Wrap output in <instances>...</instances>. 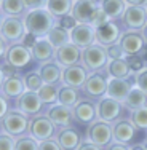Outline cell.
I'll list each match as a JSON object with an SVG mask.
<instances>
[{"label": "cell", "instance_id": "6da1fadb", "mask_svg": "<svg viewBox=\"0 0 147 150\" xmlns=\"http://www.w3.org/2000/svg\"><path fill=\"white\" fill-rule=\"evenodd\" d=\"M24 24H26L27 32L37 35V37H45L55 27V16L45 8L31 10L26 15Z\"/></svg>", "mask_w": 147, "mask_h": 150}, {"label": "cell", "instance_id": "7a4b0ae2", "mask_svg": "<svg viewBox=\"0 0 147 150\" xmlns=\"http://www.w3.org/2000/svg\"><path fill=\"white\" fill-rule=\"evenodd\" d=\"M82 59L88 70H99L107 64L109 54L107 50L102 48V45H91L82 51Z\"/></svg>", "mask_w": 147, "mask_h": 150}, {"label": "cell", "instance_id": "3957f363", "mask_svg": "<svg viewBox=\"0 0 147 150\" xmlns=\"http://www.w3.org/2000/svg\"><path fill=\"white\" fill-rule=\"evenodd\" d=\"M26 24L16 16L3 18L2 21V40L5 42H18L23 40L26 35Z\"/></svg>", "mask_w": 147, "mask_h": 150}, {"label": "cell", "instance_id": "277c9868", "mask_svg": "<svg viewBox=\"0 0 147 150\" xmlns=\"http://www.w3.org/2000/svg\"><path fill=\"white\" fill-rule=\"evenodd\" d=\"M29 126L26 113L19 112H8L5 117H2V128L3 133H8L11 136H21Z\"/></svg>", "mask_w": 147, "mask_h": 150}, {"label": "cell", "instance_id": "5b68a950", "mask_svg": "<svg viewBox=\"0 0 147 150\" xmlns=\"http://www.w3.org/2000/svg\"><path fill=\"white\" fill-rule=\"evenodd\" d=\"M70 42L80 48H88L96 42V29L88 23H78L70 30Z\"/></svg>", "mask_w": 147, "mask_h": 150}, {"label": "cell", "instance_id": "8992f818", "mask_svg": "<svg viewBox=\"0 0 147 150\" xmlns=\"http://www.w3.org/2000/svg\"><path fill=\"white\" fill-rule=\"evenodd\" d=\"M32 58L34 56H32L31 48H27L24 45H13L8 48V51L5 54V62H8L10 66L16 67V69H23L31 62Z\"/></svg>", "mask_w": 147, "mask_h": 150}, {"label": "cell", "instance_id": "52a82bcc", "mask_svg": "<svg viewBox=\"0 0 147 150\" xmlns=\"http://www.w3.org/2000/svg\"><path fill=\"white\" fill-rule=\"evenodd\" d=\"M55 126L56 125L50 118H46V117H35L29 125V131H31L32 137L42 142V141H46V139L53 137Z\"/></svg>", "mask_w": 147, "mask_h": 150}, {"label": "cell", "instance_id": "ba28073f", "mask_svg": "<svg viewBox=\"0 0 147 150\" xmlns=\"http://www.w3.org/2000/svg\"><path fill=\"white\" fill-rule=\"evenodd\" d=\"M121 21L130 29H144L147 24V10L144 6L130 5L121 15Z\"/></svg>", "mask_w": 147, "mask_h": 150}, {"label": "cell", "instance_id": "9c48e42d", "mask_svg": "<svg viewBox=\"0 0 147 150\" xmlns=\"http://www.w3.org/2000/svg\"><path fill=\"white\" fill-rule=\"evenodd\" d=\"M89 136V141L93 144L99 145V147H106L110 141H112V136H114V128L110 126L107 121H99V123L91 125L88 131Z\"/></svg>", "mask_w": 147, "mask_h": 150}, {"label": "cell", "instance_id": "30bf717a", "mask_svg": "<svg viewBox=\"0 0 147 150\" xmlns=\"http://www.w3.org/2000/svg\"><path fill=\"white\" fill-rule=\"evenodd\" d=\"M96 107H98V117L102 121H107V123L117 120L121 113V102L110 98V96L109 98H102Z\"/></svg>", "mask_w": 147, "mask_h": 150}, {"label": "cell", "instance_id": "8fae6325", "mask_svg": "<svg viewBox=\"0 0 147 150\" xmlns=\"http://www.w3.org/2000/svg\"><path fill=\"white\" fill-rule=\"evenodd\" d=\"M121 37L120 27L115 23L109 21V23L102 24V26L96 27V42L102 46H110L114 43H117V40Z\"/></svg>", "mask_w": 147, "mask_h": 150}, {"label": "cell", "instance_id": "7c38bea8", "mask_svg": "<svg viewBox=\"0 0 147 150\" xmlns=\"http://www.w3.org/2000/svg\"><path fill=\"white\" fill-rule=\"evenodd\" d=\"M16 104H18V109H19L23 113H26V115H35V113L40 112L43 102H42L38 93L26 91V93H23V94L18 98Z\"/></svg>", "mask_w": 147, "mask_h": 150}, {"label": "cell", "instance_id": "4fadbf2b", "mask_svg": "<svg viewBox=\"0 0 147 150\" xmlns=\"http://www.w3.org/2000/svg\"><path fill=\"white\" fill-rule=\"evenodd\" d=\"M107 88H109V81L106 80V77L96 72L89 75L83 85V91L91 98H102L104 94H107Z\"/></svg>", "mask_w": 147, "mask_h": 150}, {"label": "cell", "instance_id": "5bb4252c", "mask_svg": "<svg viewBox=\"0 0 147 150\" xmlns=\"http://www.w3.org/2000/svg\"><path fill=\"white\" fill-rule=\"evenodd\" d=\"M56 59H58V62L61 66H74V64L78 62V59L82 58V51H80V46H77L75 43L72 42H69V43L59 46L58 50H56Z\"/></svg>", "mask_w": 147, "mask_h": 150}, {"label": "cell", "instance_id": "9a60e30c", "mask_svg": "<svg viewBox=\"0 0 147 150\" xmlns=\"http://www.w3.org/2000/svg\"><path fill=\"white\" fill-rule=\"evenodd\" d=\"M131 90H133L131 80H128V78H112L109 81L107 94L120 102H125V99H126V96L130 94Z\"/></svg>", "mask_w": 147, "mask_h": 150}, {"label": "cell", "instance_id": "2e32d148", "mask_svg": "<svg viewBox=\"0 0 147 150\" xmlns=\"http://www.w3.org/2000/svg\"><path fill=\"white\" fill-rule=\"evenodd\" d=\"M144 38L139 32H128V34L121 35L120 37V45L123 48L125 54L126 56H133L138 54L142 48H144Z\"/></svg>", "mask_w": 147, "mask_h": 150}, {"label": "cell", "instance_id": "e0dca14e", "mask_svg": "<svg viewBox=\"0 0 147 150\" xmlns=\"http://www.w3.org/2000/svg\"><path fill=\"white\" fill-rule=\"evenodd\" d=\"M26 81L18 74L2 80V94L6 98H19L23 93H26Z\"/></svg>", "mask_w": 147, "mask_h": 150}, {"label": "cell", "instance_id": "ac0fdd59", "mask_svg": "<svg viewBox=\"0 0 147 150\" xmlns=\"http://www.w3.org/2000/svg\"><path fill=\"white\" fill-rule=\"evenodd\" d=\"M96 8L98 6L94 5V2L93 0H77V2L74 3V8H72V15L75 19H77V23H91V18L94 15Z\"/></svg>", "mask_w": 147, "mask_h": 150}, {"label": "cell", "instance_id": "d6986e66", "mask_svg": "<svg viewBox=\"0 0 147 150\" xmlns=\"http://www.w3.org/2000/svg\"><path fill=\"white\" fill-rule=\"evenodd\" d=\"M88 78V74H87V67H82V66H69L66 67L64 70V83L69 85V86H74V88H80L85 85Z\"/></svg>", "mask_w": 147, "mask_h": 150}, {"label": "cell", "instance_id": "ffe728a7", "mask_svg": "<svg viewBox=\"0 0 147 150\" xmlns=\"http://www.w3.org/2000/svg\"><path fill=\"white\" fill-rule=\"evenodd\" d=\"M96 115H98V107L93 104L91 101H80L74 107V117L83 125L93 123Z\"/></svg>", "mask_w": 147, "mask_h": 150}, {"label": "cell", "instance_id": "44dd1931", "mask_svg": "<svg viewBox=\"0 0 147 150\" xmlns=\"http://www.w3.org/2000/svg\"><path fill=\"white\" fill-rule=\"evenodd\" d=\"M72 115L74 113L69 110L67 105H55L50 109L48 112V118L56 125V126H61V128H69L72 125Z\"/></svg>", "mask_w": 147, "mask_h": 150}, {"label": "cell", "instance_id": "7402d4cb", "mask_svg": "<svg viewBox=\"0 0 147 150\" xmlns=\"http://www.w3.org/2000/svg\"><path fill=\"white\" fill-rule=\"evenodd\" d=\"M136 137V126L133 125V121H118L114 126V139L115 142L120 144H130L133 139Z\"/></svg>", "mask_w": 147, "mask_h": 150}, {"label": "cell", "instance_id": "603a6c76", "mask_svg": "<svg viewBox=\"0 0 147 150\" xmlns=\"http://www.w3.org/2000/svg\"><path fill=\"white\" fill-rule=\"evenodd\" d=\"M55 46L50 43V40H37V43L34 45V48L31 50L32 56H34L35 61L38 62H45V61H50L53 58V54H56Z\"/></svg>", "mask_w": 147, "mask_h": 150}, {"label": "cell", "instance_id": "cb8c5ba5", "mask_svg": "<svg viewBox=\"0 0 147 150\" xmlns=\"http://www.w3.org/2000/svg\"><path fill=\"white\" fill-rule=\"evenodd\" d=\"M58 142L64 150H75L80 147V134L72 128L61 129V133L58 134Z\"/></svg>", "mask_w": 147, "mask_h": 150}, {"label": "cell", "instance_id": "d4e9b609", "mask_svg": "<svg viewBox=\"0 0 147 150\" xmlns=\"http://www.w3.org/2000/svg\"><path fill=\"white\" fill-rule=\"evenodd\" d=\"M72 8H74L72 0H48V5H46V10L53 16H58V18H62L69 15V13H72Z\"/></svg>", "mask_w": 147, "mask_h": 150}, {"label": "cell", "instance_id": "484cf974", "mask_svg": "<svg viewBox=\"0 0 147 150\" xmlns=\"http://www.w3.org/2000/svg\"><path fill=\"white\" fill-rule=\"evenodd\" d=\"M40 75L45 83H50V85H55L64 78V72H61L59 66H56L53 62H46L45 66H42Z\"/></svg>", "mask_w": 147, "mask_h": 150}, {"label": "cell", "instance_id": "4316f807", "mask_svg": "<svg viewBox=\"0 0 147 150\" xmlns=\"http://www.w3.org/2000/svg\"><path fill=\"white\" fill-rule=\"evenodd\" d=\"M125 104H126L128 109H141V107H144L147 104V93L144 90H141V88H133L130 91V94L126 96V99H125Z\"/></svg>", "mask_w": 147, "mask_h": 150}, {"label": "cell", "instance_id": "83f0119b", "mask_svg": "<svg viewBox=\"0 0 147 150\" xmlns=\"http://www.w3.org/2000/svg\"><path fill=\"white\" fill-rule=\"evenodd\" d=\"M130 70L131 69L126 59H110L109 66H107V72L114 78H126Z\"/></svg>", "mask_w": 147, "mask_h": 150}, {"label": "cell", "instance_id": "f1b7e54d", "mask_svg": "<svg viewBox=\"0 0 147 150\" xmlns=\"http://www.w3.org/2000/svg\"><path fill=\"white\" fill-rule=\"evenodd\" d=\"M46 37H48L50 43L55 46L56 50H58L59 46L69 43V40H70V34H69V30H66L64 27H61V26H55L51 30H50V34L46 35Z\"/></svg>", "mask_w": 147, "mask_h": 150}, {"label": "cell", "instance_id": "f546056e", "mask_svg": "<svg viewBox=\"0 0 147 150\" xmlns=\"http://www.w3.org/2000/svg\"><path fill=\"white\" fill-rule=\"evenodd\" d=\"M101 8L110 16V19L121 16L126 10L125 8V0H102Z\"/></svg>", "mask_w": 147, "mask_h": 150}, {"label": "cell", "instance_id": "4dcf8cb0", "mask_svg": "<svg viewBox=\"0 0 147 150\" xmlns=\"http://www.w3.org/2000/svg\"><path fill=\"white\" fill-rule=\"evenodd\" d=\"M24 8H27L24 0H2V13L6 16H18Z\"/></svg>", "mask_w": 147, "mask_h": 150}, {"label": "cell", "instance_id": "1f68e13d", "mask_svg": "<svg viewBox=\"0 0 147 150\" xmlns=\"http://www.w3.org/2000/svg\"><path fill=\"white\" fill-rule=\"evenodd\" d=\"M58 101L59 104L62 105H75L78 101V93H77V88L74 86H69V85H66V86H62L59 90V96H58Z\"/></svg>", "mask_w": 147, "mask_h": 150}, {"label": "cell", "instance_id": "d6a6232c", "mask_svg": "<svg viewBox=\"0 0 147 150\" xmlns=\"http://www.w3.org/2000/svg\"><path fill=\"white\" fill-rule=\"evenodd\" d=\"M37 93L43 104H53V102L58 101V96H59V90L55 85H50V83H45Z\"/></svg>", "mask_w": 147, "mask_h": 150}, {"label": "cell", "instance_id": "836d02e7", "mask_svg": "<svg viewBox=\"0 0 147 150\" xmlns=\"http://www.w3.org/2000/svg\"><path fill=\"white\" fill-rule=\"evenodd\" d=\"M131 121L138 129H147V105L136 109L131 115Z\"/></svg>", "mask_w": 147, "mask_h": 150}, {"label": "cell", "instance_id": "e575fe53", "mask_svg": "<svg viewBox=\"0 0 147 150\" xmlns=\"http://www.w3.org/2000/svg\"><path fill=\"white\" fill-rule=\"evenodd\" d=\"M24 81H26V88H27V90H29V91H35V93H37L45 85L42 75L40 74H35V72H32V74L27 75V77L24 78Z\"/></svg>", "mask_w": 147, "mask_h": 150}, {"label": "cell", "instance_id": "d590c367", "mask_svg": "<svg viewBox=\"0 0 147 150\" xmlns=\"http://www.w3.org/2000/svg\"><path fill=\"white\" fill-rule=\"evenodd\" d=\"M110 21V16L107 15L106 11H104L102 8H96V11H94V15H93L91 18V26H94V27H99V26H102V24H106V23H109Z\"/></svg>", "mask_w": 147, "mask_h": 150}, {"label": "cell", "instance_id": "8d00e7d4", "mask_svg": "<svg viewBox=\"0 0 147 150\" xmlns=\"http://www.w3.org/2000/svg\"><path fill=\"white\" fill-rule=\"evenodd\" d=\"M37 139L32 137H21L16 141V150H38Z\"/></svg>", "mask_w": 147, "mask_h": 150}, {"label": "cell", "instance_id": "74e56055", "mask_svg": "<svg viewBox=\"0 0 147 150\" xmlns=\"http://www.w3.org/2000/svg\"><path fill=\"white\" fill-rule=\"evenodd\" d=\"M0 150H16V141H13L11 134L3 133L0 137Z\"/></svg>", "mask_w": 147, "mask_h": 150}, {"label": "cell", "instance_id": "f35d334b", "mask_svg": "<svg viewBox=\"0 0 147 150\" xmlns=\"http://www.w3.org/2000/svg\"><path fill=\"white\" fill-rule=\"evenodd\" d=\"M126 61H128V64H130V69L133 72H141V70H144V61L139 58L138 54L128 56Z\"/></svg>", "mask_w": 147, "mask_h": 150}, {"label": "cell", "instance_id": "ab89813d", "mask_svg": "<svg viewBox=\"0 0 147 150\" xmlns=\"http://www.w3.org/2000/svg\"><path fill=\"white\" fill-rule=\"evenodd\" d=\"M107 54H109L110 59H121V56L125 54L123 48H121L120 43H114L110 46H107Z\"/></svg>", "mask_w": 147, "mask_h": 150}, {"label": "cell", "instance_id": "60d3db41", "mask_svg": "<svg viewBox=\"0 0 147 150\" xmlns=\"http://www.w3.org/2000/svg\"><path fill=\"white\" fill-rule=\"evenodd\" d=\"M77 19L72 16V15H66V16H62V18H59V26L61 27H64L66 30H72L75 26H77Z\"/></svg>", "mask_w": 147, "mask_h": 150}, {"label": "cell", "instance_id": "b9f144b4", "mask_svg": "<svg viewBox=\"0 0 147 150\" xmlns=\"http://www.w3.org/2000/svg\"><path fill=\"white\" fill-rule=\"evenodd\" d=\"M62 147L59 145L58 141H51V139H46L42 141V144L38 145V150H61Z\"/></svg>", "mask_w": 147, "mask_h": 150}, {"label": "cell", "instance_id": "7bdbcfd3", "mask_svg": "<svg viewBox=\"0 0 147 150\" xmlns=\"http://www.w3.org/2000/svg\"><path fill=\"white\" fill-rule=\"evenodd\" d=\"M136 85H138L141 90H144L147 93V69L146 70H141V72L138 74V77H136Z\"/></svg>", "mask_w": 147, "mask_h": 150}, {"label": "cell", "instance_id": "ee69618b", "mask_svg": "<svg viewBox=\"0 0 147 150\" xmlns=\"http://www.w3.org/2000/svg\"><path fill=\"white\" fill-rule=\"evenodd\" d=\"M26 6L31 10H37V8H45L48 5V0H24Z\"/></svg>", "mask_w": 147, "mask_h": 150}, {"label": "cell", "instance_id": "f6af8a7d", "mask_svg": "<svg viewBox=\"0 0 147 150\" xmlns=\"http://www.w3.org/2000/svg\"><path fill=\"white\" fill-rule=\"evenodd\" d=\"M37 43V35L31 34V32H26V35L23 37V45L27 46V48H34V45Z\"/></svg>", "mask_w": 147, "mask_h": 150}, {"label": "cell", "instance_id": "bcb514c9", "mask_svg": "<svg viewBox=\"0 0 147 150\" xmlns=\"http://www.w3.org/2000/svg\"><path fill=\"white\" fill-rule=\"evenodd\" d=\"M15 69H16V67L10 66L8 62L3 64V66H2V80H5V78H8V77H11V75H15Z\"/></svg>", "mask_w": 147, "mask_h": 150}, {"label": "cell", "instance_id": "7dc6e473", "mask_svg": "<svg viewBox=\"0 0 147 150\" xmlns=\"http://www.w3.org/2000/svg\"><path fill=\"white\" fill-rule=\"evenodd\" d=\"M78 150H101V147L96 144H93V142H88V144H82Z\"/></svg>", "mask_w": 147, "mask_h": 150}, {"label": "cell", "instance_id": "c3c4849f", "mask_svg": "<svg viewBox=\"0 0 147 150\" xmlns=\"http://www.w3.org/2000/svg\"><path fill=\"white\" fill-rule=\"evenodd\" d=\"M0 104H2V112H0V115L5 117L6 113H8V104H6V96L2 94V101H0Z\"/></svg>", "mask_w": 147, "mask_h": 150}, {"label": "cell", "instance_id": "681fc988", "mask_svg": "<svg viewBox=\"0 0 147 150\" xmlns=\"http://www.w3.org/2000/svg\"><path fill=\"white\" fill-rule=\"evenodd\" d=\"M106 150H128L126 149V145L125 144H120V142H117V144H112V145H109Z\"/></svg>", "mask_w": 147, "mask_h": 150}, {"label": "cell", "instance_id": "f907efd6", "mask_svg": "<svg viewBox=\"0 0 147 150\" xmlns=\"http://www.w3.org/2000/svg\"><path fill=\"white\" fill-rule=\"evenodd\" d=\"M126 3H130V5H138V6H142L147 3V0H125Z\"/></svg>", "mask_w": 147, "mask_h": 150}, {"label": "cell", "instance_id": "816d5d0a", "mask_svg": "<svg viewBox=\"0 0 147 150\" xmlns=\"http://www.w3.org/2000/svg\"><path fill=\"white\" fill-rule=\"evenodd\" d=\"M131 150H147L146 147H141V145H138V147H133Z\"/></svg>", "mask_w": 147, "mask_h": 150}, {"label": "cell", "instance_id": "f5cc1de1", "mask_svg": "<svg viewBox=\"0 0 147 150\" xmlns=\"http://www.w3.org/2000/svg\"><path fill=\"white\" fill-rule=\"evenodd\" d=\"M144 37H146V40H147V24L144 26Z\"/></svg>", "mask_w": 147, "mask_h": 150}, {"label": "cell", "instance_id": "db71d44e", "mask_svg": "<svg viewBox=\"0 0 147 150\" xmlns=\"http://www.w3.org/2000/svg\"><path fill=\"white\" fill-rule=\"evenodd\" d=\"M144 59L147 61V51H146V54H144Z\"/></svg>", "mask_w": 147, "mask_h": 150}, {"label": "cell", "instance_id": "11a10c76", "mask_svg": "<svg viewBox=\"0 0 147 150\" xmlns=\"http://www.w3.org/2000/svg\"><path fill=\"white\" fill-rule=\"evenodd\" d=\"M146 149H147V142H146Z\"/></svg>", "mask_w": 147, "mask_h": 150}]
</instances>
